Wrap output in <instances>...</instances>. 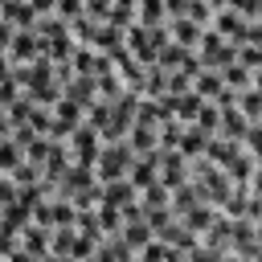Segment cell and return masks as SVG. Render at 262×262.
Listing matches in <instances>:
<instances>
[{
	"mask_svg": "<svg viewBox=\"0 0 262 262\" xmlns=\"http://www.w3.org/2000/svg\"><path fill=\"white\" fill-rule=\"evenodd\" d=\"M135 147L127 143V139H115V143H102V151H98V164H94V176H98V184H111V180H127L131 176V168H135Z\"/></svg>",
	"mask_w": 262,
	"mask_h": 262,
	"instance_id": "1",
	"label": "cell"
},
{
	"mask_svg": "<svg viewBox=\"0 0 262 262\" xmlns=\"http://www.w3.org/2000/svg\"><path fill=\"white\" fill-rule=\"evenodd\" d=\"M168 29H172V41L184 45V49H196L201 37H205V25H196L192 16H176V20H168Z\"/></svg>",
	"mask_w": 262,
	"mask_h": 262,
	"instance_id": "2",
	"label": "cell"
},
{
	"mask_svg": "<svg viewBox=\"0 0 262 262\" xmlns=\"http://www.w3.org/2000/svg\"><path fill=\"white\" fill-rule=\"evenodd\" d=\"M237 61L258 74V70H262V45H242V49H237Z\"/></svg>",
	"mask_w": 262,
	"mask_h": 262,
	"instance_id": "3",
	"label": "cell"
}]
</instances>
